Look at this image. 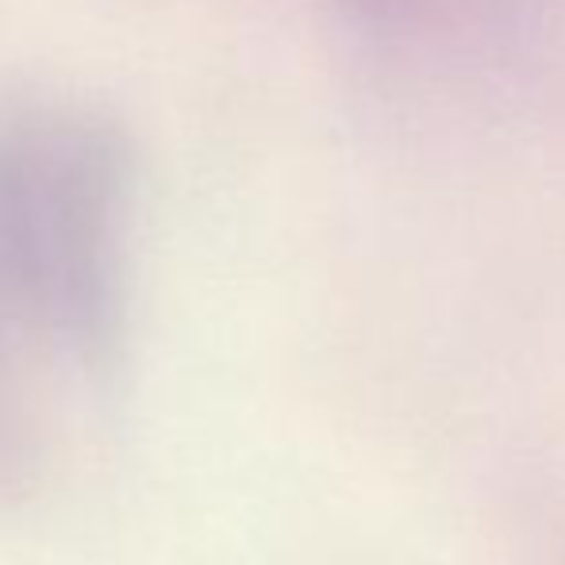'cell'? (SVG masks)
<instances>
[{
    "instance_id": "cell-1",
    "label": "cell",
    "mask_w": 565,
    "mask_h": 565,
    "mask_svg": "<svg viewBox=\"0 0 565 565\" xmlns=\"http://www.w3.org/2000/svg\"><path fill=\"white\" fill-rule=\"evenodd\" d=\"M119 178L77 124L0 135V484L43 481L89 424L119 339Z\"/></svg>"
}]
</instances>
